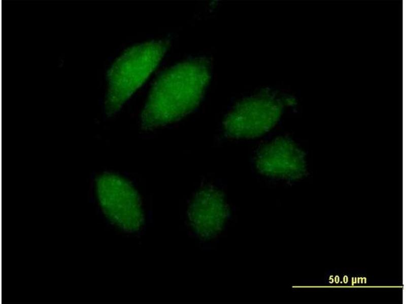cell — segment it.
Wrapping results in <instances>:
<instances>
[{"mask_svg":"<svg viewBox=\"0 0 406 304\" xmlns=\"http://www.w3.org/2000/svg\"><path fill=\"white\" fill-rule=\"evenodd\" d=\"M210 78L209 63L194 59L162 73L154 84L141 116L148 130L177 121L199 104Z\"/></svg>","mask_w":406,"mask_h":304,"instance_id":"cell-1","label":"cell"},{"mask_svg":"<svg viewBox=\"0 0 406 304\" xmlns=\"http://www.w3.org/2000/svg\"><path fill=\"white\" fill-rule=\"evenodd\" d=\"M166 41L141 44L126 50L108 72V90L105 108L116 113L156 68L168 46Z\"/></svg>","mask_w":406,"mask_h":304,"instance_id":"cell-2","label":"cell"},{"mask_svg":"<svg viewBox=\"0 0 406 304\" xmlns=\"http://www.w3.org/2000/svg\"><path fill=\"white\" fill-rule=\"evenodd\" d=\"M97 198L109 220L120 228L129 232L139 230L144 217L138 193L124 178L105 173L96 180Z\"/></svg>","mask_w":406,"mask_h":304,"instance_id":"cell-3","label":"cell"},{"mask_svg":"<svg viewBox=\"0 0 406 304\" xmlns=\"http://www.w3.org/2000/svg\"><path fill=\"white\" fill-rule=\"evenodd\" d=\"M282 103L275 97L261 95L237 104L223 122L226 133L234 138H255L269 131L279 121Z\"/></svg>","mask_w":406,"mask_h":304,"instance_id":"cell-4","label":"cell"},{"mask_svg":"<svg viewBox=\"0 0 406 304\" xmlns=\"http://www.w3.org/2000/svg\"><path fill=\"white\" fill-rule=\"evenodd\" d=\"M256 165L265 175L287 179L299 178L306 170L302 151L292 141L283 137L274 140L259 150Z\"/></svg>","mask_w":406,"mask_h":304,"instance_id":"cell-5","label":"cell"},{"mask_svg":"<svg viewBox=\"0 0 406 304\" xmlns=\"http://www.w3.org/2000/svg\"><path fill=\"white\" fill-rule=\"evenodd\" d=\"M229 215L223 194L208 187L200 190L193 198L188 210V218L195 232L209 239L222 230Z\"/></svg>","mask_w":406,"mask_h":304,"instance_id":"cell-6","label":"cell"}]
</instances>
